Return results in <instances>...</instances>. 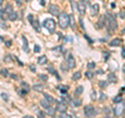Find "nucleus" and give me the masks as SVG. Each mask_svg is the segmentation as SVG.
<instances>
[{
    "label": "nucleus",
    "instance_id": "nucleus-1",
    "mask_svg": "<svg viewBox=\"0 0 125 118\" xmlns=\"http://www.w3.org/2000/svg\"><path fill=\"white\" fill-rule=\"evenodd\" d=\"M106 16H107V21H106L105 27H106L108 34H112L114 31H116L117 27H118V24H117V21H116V16L114 14L109 13V12L106 13Z\"/></svg>",
    "mask_w": 125,
    "mask_h": 118
},
{
    "label": "nucleus",
    "instance_id": "nucleus-2",
    "mask_svg": "<svg viewBox=\"0 0 125 118\" xmlns=\"http://www.w3.org/2000/svg\"><path fill=\"white\" fill-rule=\"evenodd\" d=\"M58 24H60L61 28L66 29L70 25V16L65 12L61 13V15L58 16Z\"/></svg>",
    "mask_w": 125,
    "mask_h": 118
},
{
    "label": "nucleus",
    "instance_id": "nucleus-3",
    "mask_svg": "<svg viewBox=\"0 0 125 118\" xmlns=\"http://www.w3.org/2000/svg\"><path fill=\"white\" fill-rule=\"evenodd\" d=\"M43 26H44L50 34H53L54 31H55V28H56V22L54 21L53 19L48 18V19H46V20H44Z\"/></svg>",
    "mask_w": 125,
    "mask_h": 118
},
{
    "label": "nucleus",
    "instance_id": "nucleus-4",
    "mask_svg": "<svg viewBox=\"0 0 125 118\" xmlns=\"http://www.w3.org/2000/svg\"><path fill=\"white\" fill-rule=\"evenodd\" d=\"M90 5V1L89 0H80L77 2V11L80 15H84L87 7Z\"/></svg>",
    "mask_w": 125,
    "mask_h": 118
},
{
    "label": "nucleus",
    "instance_id": "nucleus-5",
    "mask_svg": "<svg viewBox=\"0 0 125 118\" xmlns=\"http://www.w3.org/2000/svg\"><path fill=\"white\" fill-rule=\"evenodd\" d=\"M27 19H28V21L30 22L31 26L34 28V30L38 31V33H40L41 31V26H40V22H39L38 19L34 18V16L31 15V14H29L28 16H27Z\"/></svg>",
    "mask_w": 125,
    "mask_h": 118
},
{
    "label": "nucleus",
    "instance_id": "nucleus-6",
    "mask_svg": "<svg viewBox=\"0 0 125 118\" xmlns=\"http://www.w3.org/2000/svg\"><path fill=\"white\" fill-rule=\"evenodd\" d=\"M83 113H84V116L89 118V117L94 116L97 112H96L95 108H94L92 105H88V106H85V107H84V109H83Z\"/></svg>",
    "mask_w": 125,
    "mask_h": 118
},
{
    "label": "nucleus",
    "instance_id": "nucleus-7",
    "mask_svg": "<svg viewBox=\"0 0 125 118\" xmlns=\"http://www.w3.org/2000/svg\"><path fill=\"white\" fill-rule=\"evenodd\" d=\"M67 108H68V105H67V103H66L64 99L56 101V108L55 109L57 110V111H60L61 113L67 111Z\"/></svg>",
    "mask_w": 125,
    "mask_h": 118
},
{
    "label": "nucleus",
    "instance_id": "nucleus-8",
    "mask_svg": "<svg viewBox=\"0 0 125 118\" xmlns=\"http://www.w3.org/2000/svg\"><path fill=\"white\" fill-rule=\"evenodd\" d=\"M75 66H76L75 59H74L72 53H69L68 54V58H67V67H68L69 69H73Z\"/></svg>",
    "mask_w": 125,
    "mask_h": 118
},
{
    "label": "nucleus",
    "instance_id": "nucleus-9",
    "mask_svg": "<svg viewBox=\"0 0 125 118\" xmlns=\"http://www.w3.org/2000/svg\"><path fill=\"white\" fill-rule=\"evenodd\" d=\"M48 11H49V13L51 14V15H53V16H60L61 15V13H60V7H58L56 4H50Z\"/></svg>",
    "mask_w": 125,
    "mask_h": 118
},
{
    "label": "nucleus",
    "instance_id": "nucleus-10",
    "mask_svg": "<svg viewBox=\"0 0 125 118\" xmlns=\"http://www.w3.org/2000/svg\"><path fill=\"white\" fill-rule=\"evenodd\" d=\"M124 112V105L123 104H119L118 106H116V107L114 108V113L116 116H121Z\"/></svg>",
    "mask_w": 125,
    "mask_h": 118
},
{
    "label": "nucleus",
    "instance_id": "nucleus-11",
    "mask_svg": "<svg viewBox=\"0 0 125 118\" xmlns=\"http://www.w3.org/2000/svg\"><path fill=\"white\" fill-rule=\"evenodd\" d=\"M121 44H122V40H121L120 38H115V39H113V40L108 43V45L111 46V47H118V46H120Z\"/></svg>",
    "mask_w": 125,
    "mask_h": 118
},
{
    "label": "nucleus",
    "instance_id": "nucleus-12",
    "mask_svg": "<svg viewBox=\"0 0 125 118\" xmlns=\"http://www.w3.org/2000/svg\"><path fill=\"white\" fill-rule=\"evenodd\" d=\"M98 13H99V4L98 3H95L91 7V15L96 16V15H98Z\"/></svg>",
    "mask_w": 125,
    "mask_h": 118
},
{
    "label": "nucleus",
    "instance_id": "nucleus-13",
    "mask_svg": "<svg viewBox=\"0 0 125 118\" xmlns=\"http://www.w3.org/2000/svg\"><path fill=\"white\" fill-rule=\"evenodd\" d=\"M22 40H23V50H24L25 52H29V48H28V41H27V39L25 36L22 37Z\"/></svg>",
    "mask_w": 125,
    "mask_h": 118
},
{
    "label": "nucleus",
    "instance_id": "nucleus-14",
    "mask_svg": "<svg viewBox=\"0 0 125 118\" xmlns=\"http://www.w3.org/2000/svg\"><path fill=\"white\" fill-rule=\"evenodd\" d=\"M47 62H48V60H47L46 56H41L40 58L38 59V64L39 65H45Z\"/></svg>",
    "mask_w": 125,
    "mask_h": 118
},
{
    "label": "nucleus",
    "instance_id": "nucleus-15",
    "mask_svg": "<svg viewBox=\"0 0 125 118\" xmlns=\"http://www.w3.org/2000/svg\"><path fill=\"white\" fill-rule=\"evenodd\" d=\"M44 97H45V99L46 100H48L50 104H53V103H55V98H54L53 96H51V95H49L48 93H44Z\"/></svg>",
    "mask_w": 125,
    "mask_h": 118
},
{
    "label": "nucleus",
    "instance_id": "nucleus-16",
    "mask_svg": "<svg viewBox=\"0 0 125 118\" xmlns=\"http://www.w3.org/2000/svg\"><path fill=\"white\" fill-rule=\"evenodd\" d=\"M32 89L34 90V91H37V92H43L44 86H43L42 84H36V85H33Z\"/></svg>",
    "mask_w": 125,
    "mask_h": 118
},
{
    "label": "nucleus",
    "instance_id": "nucleus-17",
    "mask_svg": "<svg viewBox=\"0 0 125 118\" xmlns=\"http://www.w3.org/2000/svg\"><path fill=\"white\" fill-rule=\"evenodd\" d=\"M107 77H108V82H111V83H117V81H118V78H117V76L115 75V73H109L108 75H107Z\"/></svg>",
    "mask_w": 125,
    "mask_h": 118
},
{
    "label": "nucleus",
    "instance_id": "nucleus-18",
    "mask_svg": "<svg viewBox=\"0 0 125 118\" xmlns=\"http://www.w3.org/2000/svg\"><path fill=\"white\" fill-rule=\"evenodd\" d=\"M18 19V14H17V12H13V13H10V15H9V20H10V21H16Z\"/></svg>",
    "mask_w": 125,
    "mask_h": 118
},
{
    "label": "nucleus",
    "instance_id": "nucleus-19",
    "mask_svg": "<svg viewBox=\"0 0 125 118\" xmlns=\"http://www.w3.org/2000/svg\"><path fill=\"white\" fill-rule=\"evenodd\" d=\"M48 71H49V72H51L52 74H54V75H55V76H56V78H57V80H58V81H61V76H60V75H58V73L56 72V70L52 68V66H50V67H48Z\"/></svg>",
    "mask_w": 125,
    "mask_h": 118
},
{
    "label": "nucleus",
    "instance_id": "nucleus-20",
    "mask_svg": "<svg viewBox=\"0 0 125 118\" xmlns=\"http://www.w3.org/2000/svg\"><path fill=\"white\" fill-rule=\"evenodd\" d=\"M55 110H56V109H54V108H52V107H49V108L46 109V113L48 114V115L54 116V114H55Z\"/></svg>",
    "mask_w": 125,
    "mask_h": 118
},
{
    "label": "nucleus",
    "instance_id": "nucleus-21",
    "mask_svg": "<svg viewBox=\"0 0 125 118\" xmlns=\"http://www.w3.org/2000/svg\"><path fill=\"white\" fill-rule=\"evenodd\" d=\"M41 106L43 108H45V109H47V108H49V107H51V104L49 103L48 100H45V99H43V100H41Z\"/></svg>",
    "mask_w": 125,
    "mask_h": 118
},
{
    "label": "nucleus",
    "instance_id": "nucleus-22",
    "mask_svg": "<svg viewBox=\"0 0 125 118\" xmlns=\"http://www.w3.org/2000/svg\"><path fill=\"white\" fill-rule=\"evenodd\" d=\"M70 104H72L73 107H79L81 105V100L80 99H72L70 101Z\"/></svg>",
    "mask_w": 125,
    "mask_h": 118
},
{
    "label": "nucleus",
    "instance_id": "nucleus-23",
    "mask_svg": "<svg viewBox=\"0 0 125 118\" xmlns=\"http://www.w3.org/2000/svg\"><path fill=\"white\" fill-rule=\"evenodd\" d=\"M83 86H79V87H77V88H76L74 95H75V96H78V95H80V94L83 93Z\"/></svg>",
    "mask_w": 125,
    "mask_h": 118
},
{
    "label": "nucleus",
    "instance_id": "nucleus-24",
    "mask_svg": "<svg viewBox=\"0 0 125 118\" xmlns=\"http://www.w3.org/2000/svg\"><path fill=\"white\" fill-rule=\"evenodd\" d=\"M80 77H81V73H80V71H76L75 73L73 74L72 80H73V81H78Z\"/></svg>",
    "mask_w": 125,
    "mask_h": 118
},
{
    "label": "nucleus",
    "instance_id": "nucleus-25",
    "mask_svg": "<svg viewBox=\"0 0 125 118\" xmlns=\"http://www.w3.org/2000/svg\"><path fill=\"white\" fill-rule=\"evenodd\" d=\"M60 91H61V94H62V95H66L67 94V92H68V89H69V87L68 86H65V87H60Z\"/></svg>",
    "mask_w": 125,
    "mask_h": 118
},
{
    "label": "nucleus",
    "instance_id": "nucleus-26",
    "mask_svg": "<svg viewBox=\"0 0 125 118\" xmlns=\"http://www.w3.org/2000/svg\"><path fill=\"white\" fill-rule=\"evenodd\" d=\"M1 98H2V100H4L6 103V101H9V99H10V96H9V94H7V93L1 92Z\"/></svg>",
    "mask_w": 125,
    "mask_h": 118
},
{
    "label": "nucleus",
    "instance_id": "nucleus-27",
    "mask_svg": "<svg viewBox=\"0 0 125 118\" xmlns=\"http://www.w3.org/2000/svg\"><path fill=\"white\" fill-rule=\"evenodd\" d=\"M113 101H114V103H116V104L121 103V101H122V96H121V94H119V95L115 96V97H114V99H113Z\"/></svg>",
    "mask_w": 125,
    "mask_h": 118
},
{
    "label": "nucleus",
    "instance_id": "nucleus-28",
    "mask_svg": "<svg viewBox=\"0 0 125 118\" xmlns=\"http://www.w3.org/2000/svg\"><path fill=\"white\" fill-rule=\"evenodd\" d=\"M5 12H6V13L7 14H10V13H13V7H11V4H10V3H7V4H6V7H5Z\"/></svg>",
    "mask_w": 125,
    "mask_h": 118
},
{
    "label": "nucleus",
    "instance_id": "nucleus-29",
    "mask_svg": "<svg viewBox=\"0 0 125 118\" xmlns=\"http://www.w3.org/2000/svg\"><path fill=\"white\" fill-rule=\"evenodd\" d=\"M60 118H73L72 115H70V114L66 113V112H62L61 115H60Z\"/></svg>",
    "mask_w": 125,
    "mask_h": 118
},
{
    "label": "nucleus",
    "instance_id": "nucleus-30",
    "mask_svg": "<svg viewBox=\"0 0 125 118\" xmlns=\"http://www.w3.org/2000/svg\"><path fill=\"white\" fill-rule=\"evenodd\" d=\"M99 87H100L101 89L106 88V87H107V82H105V81H100V82H99Z\"/></svg>",
    "mask_w": 125,
    "mask_h": 118
},
{
    "label": "nucleus",
    "instance_id": "nucleus-31",
    "mask_svg": "<svg viewBox=\"0 0 125 118\" xmlns=\"http://www.w3.org/2000/svg\"><path fill=\"white\" fill-rule=\"evenodd\" d=\"M1 75L4 76V77H6L7 75H9V71H7L6 68H2L1 69Z\"/></svg>",
    "mask_w": 125,
    "mask_h": 118
},
{
    "label": "nucleus",
    "instance_id": "nucleus-32",
    "mask_svg": "<svg viewBox=\"0 0 125 118\" xmlns=\"http://www.w3.org/2000/svg\"><path fill=\"white\" fill-rule=\"evenodd\" d=\"M87 67H88V69L92 70V69H94V68H95V67H96V64H95V63H94V62H91V63H89Z\"/></svg>",
    "mask_w": 125,
    "mask_h": 118
},
{
    "label": "nucleus",
    "instance_id": "nucleus-33",
    "mask_svg": "<svg viewBox=\"0 0 125 118\" xmlns=\"http://www.w3.org/2000/svg\"><path fill=\"white\" fill-rule=\"evenodd\" d=\"M70 23H71V25H72V28L75 29V22H74V18L72 15L70 16Z\"/></svg>",
    "mask_w": 125,
    "mask_h": 118
},
{
    "label": "nucleus",
    "instance_id": "nucleus-34",
    "mask_svg": "<svg viewBox=\"0 0 125 118\" xmlns=\"http://www.w3.org/2000/svg\"><path fill=\"white\" fill-rule=\"evenodd\" d=\"M21 86H22V87H23V89H25V90H27V91H28L29 92V86L28 85H27V83H25V82H23L22 83V84H21Z\"/></svg>",
    "mask_w": 125,
    "mask_h": 118
},
{
    "label": "nucleus",
    "instance_id": "nucleus-35",
    "mask_svg": "<svg viewBox=\"0 0 125 118\" xmlns=\"http://www.w3.org/2000/svg\"><path fill=\"white\" fill-rule=\"evenodd\" d=\"M27 93H28V91H27V90H25V89H21V90H19V94H20V95H22V96L26 95Z\"/></svg>",
    "mask_w": 125,
    "mask_h": 118
},
{
    "label": "nucleus",
    "instance_id": "nucleus-36",
    "mask_svg": "<svg viewBox=\"0 0 125 118\" xmlns=\"http://www.w3.org/2000/svg\"><path fill=\"white\" fill-rule=\"evenodd\" d=\"M85 76H87V78H90V80H91V78H93V76H94V73H92L91 71H87L85 72Z\"/></svg>",
    "mask_w": 125,
    "mask_h": 118
},
{
    "label": "nucleus",
    "instance_id": "nucleus-37",
    "mask_svg": "<svg viewBox=\"0 0 125 118\" xmlns=\"http://www.w3.org/2000/svg\"><path fill=\"white\" fill-rule=\"evenodd\" d=\"M106 97H107V96L105 95L103 92H101V93H100V99H99V100H100V101H103L104 99H106Z\"/></svg>",
    "mask_w": 125,
    "mask_h": 118
},
{
    "label": "nucleus",
    "instance_id": "nucleus-38",
    "mask_svg": "<svg viewBox=\"0 0 125 118\" xmlns=\"http://www.w3.org/2000/svg\"><path fill=\"white\" fill-rule=\"evenodd\" d=\"M41 51V47L39 45H34V52H40Z\"/></svg>",
    "mask_w": 125,
    "mask_h": 118
},
{
    "label": "nucleus",
    "instance_id": "nucleus-39",
    "mask_svg": "<svg viewBox=\"0 0 125 118\" xmlns=\"http://www.w3.org/2000/svg\"><path fill=\"white\" fill-rule=\"evenodd\" d=\"M39 76H40V78H42L43 81H47V80H48V76H47V75H44V74H40Z\"/></svg>",
    "mask_w": 125,
    "mask_h": 118
},
{
    "label": "nucleus",
    "instance_id": "nucleus-40",
    "mask_svg": "<svg viewBox=\"0 0 125 118\" xmlns=\"http://www.w3.org/2000/svg\"><path fill=\"white\" fill-rule=\"evenodd\" d=\"M39 118H45V113L42 111H39Z\"/></svg>",
    "mask_w": 125,
    "mask_h": 118
},
{
    "label": "nucleus",
    "instance_id": "nucleus-41",
    "mask_svg": "<svg viewBox=\"0 0 125 118\" xmlns=\"http://www.w3.org/2000/svg\"><path fill=\"white\" fill-rule=\"evenodd\" d=\"M65 41L67 42V43H69V42H72V41H73V39H72V38H70V37H66V38H65Z\"/></svg>",
    "mask_w": 125,
    "mask_h": 118
},
{
    "label": "nucleus",
    "instance_id": "nucleus-42",
    "mask_svg": "<svg viewBox=\"0 0 125 118\" xmlns=\"http://www.w3.org/2000/svg\"><path fill=\"white\" fill-rule=\"evenodd\" d=\"M121 57H122L123 59H125V48H123L122 50H121Z\"/></svg>",
    "mask_w": 125,
    "mask_h": 118
},
{
    "label": "nucleus",
    "instance_id": "nucleus-43",
    "mask_svg": "<svg viewBox=\"0 0 125 118\" xmlns=\"http://www.w3.org/2000/svg\"><path fill=\"white\" fill-rule=\"evenodd\" d=\"M1 28H2V29L6 28V26H5V23H3V20H2V19H1Z\"/></svg>",
    "mask_w": 125,
    "mask_h": 118
},
{
    "label": "nucleus",
    "instance_id": "nucleus-44",
    "mask_svg": "<svg viewBox=\"0 0 125 118\" xmlns=\"http://www.w3.org/2000/svg\"><path fill=\"white\" fill-rule=\"evenodd\" d=\"M16 3H17V5L20 6L22 4V0H16Z\"/></svg>",
    "mask_w": 125,
    "mask_h": 118
},
{
    "label": "nucleus",
    "instance_id": "nucleus-45",
    "mask_svg": "<svg viewBox=\"0 0 125 118\" xmlns=\"http://www.w3.org/2000/svg\"><path fill=\"white\" fill-rule=\"evenodd\" d=\"M10 77L14 78V80H18V76L16 75V74H10Z\"/></svg>",
    "mask_w": 125,
    "mask_h": 118
},
{
    "label": "nucleus",
    "instance_id": "nucleus-46",
    "mask_svg": "<svg viewBox=\"0 0 125 118\" xmlns=\"http://www.w3.org/2000/svg\"><path fill=\"white\" fill-rule=\"evenodd\" d=\"M84 38L87 39V40H89V41H90V43H93V40H91V39H90V38L87 36V35H84Z\"/></svg>",
    "mask_w": 125,
    "mask_h": 118
},
{
    "label": "nucleus",
    "instance_id": "nucleus-47",
    "mask_svg": "<svg viewBox=\"0 0 125 118\" xmlns=\"http://www.w3.org/2000/svg\"><path fill=\"white\" fill-rule=\"evenodd\" d=\"M92 98L94 100H96V96H95V91H93V93H92Z\"/></svg>",
    "mask_w": 125,
    "mask_h": 118
},
{
    "label": "nucleus",
    "instance_id": "nucleus-48",
    "mask_svg": "<svg viewBox=\"0 0 125 118\" xmlns=\"http://www.w3.org/2000/svg\"><path fill=\"white\" fill-rule=\"evenodd\" d=\"M5 44H6V46H7V47H10V46L11 45V41H7V42L5 43Z\"/></svg>",
    "mask_w": 125,
    "mask_h": 118
},
{
    "label": "nucleus",
    "instance_id": "nucleus-49",
    "mask_svg": "<svg viewBox=\"0 0 125 118\" xmlns=\"http://www.w3.org/2000/svg\"><path fill=\"white\" fill-rule=\"evenodd\" d=\"M120 16H122V17H121V18H124V16H125V11H123L122 13H121V12H120Z\"/></svg>",
    "mask_w": 125,
    "mask_h": 118
},
{
    "label": "nucleus",
    "instance_id": "nucleus-50",
    "mask_svg": "<svg viewBox=\"0 0 125 118\" xmlns=\"http://www.w3.org/2000/svg\"><path fill=\"white\" fill-rule=\"evenodd\" d=\"M23 118H34V117H32V116H30V115H26V116H24Z\"/></svg>",
    "mask_w": 125,
    "mask_h": 118
},
{
    "label": "nucleus",
    "instance_id": "nucleus-51",
    "mask_svg": "<svg viewBox=\"0 0 125 118\" xmlns=\"http://www.w3.org/2000/svg\"><path fill=\"white\" fill-rule=\"evenodd\" d=\"M122 71L125 73V64H124V65H123V67H122Z\"/></svg>",
    "mask_w": 125,
    "mask_h": 118
},
{
    "label": "nucleus",
    "instance_id": "nucleus-52",
    "mask_svg": "<svg viewBox=\"0 0 125 118\" xmlns=\"http://www.w3.org/2000/svg\"><path fill=\"white\" fill-rule=\"evenodd\" d=\"M40 2H41V4H42V5H44V4H45V2L43 1V0H40Z\"/></svg>",
    "mask_w": 125,
    "mask_h": 118
},
{
    "label": "nucleus",
    "instance_id": "nucleus-53",
    "mask_svg": "<svg viewBox=\"0 0 125 118\" xmlns=\"http://www.w3.org/2000/svg\"><path fill=\"white\" fill-rule=\"evenodd\" d=\"M3 3V0H0V4H2Z\"/></svg>",
    "mask_w": 125,
    "mask_h": 118
},
{
    "label": "nucleus",
    "instance_id": "nucleus-54",
    "mask_svg": "<svg viewBox=\"0 0 125 118\" xmlns=\"http://www.w3.org/2000/svg\"><path fill=\"white\" fill-rule=\"evenodd\" d=\"M27 1H30V0H27Z\"/></svg>",
    "mask_w": 125,
    "mask_h": 118
}]
</instances>
